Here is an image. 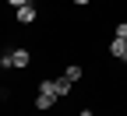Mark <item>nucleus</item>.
I'll use <instances>...</instances> for the list:
<instances>
[{
	"instance_id": "obj_1",
	"label": "nucleus",
	"mask_w": 127,
	"mask_h": 116,
	"mask_svg": "<svg viewBox=\"0 0 127 116\" xmlns=\"http://www.w3.org/2000/svg\"><path fill=\"white\" fill-rule=\"evenodd\" d=\"M39 92L53 95V98H67L71 95V81L67 77H46V81H39Z\"/></svg>"
},
{
	"instance_id": "obj_2",
	"label": "nucleus",
	"mask_w": 127,
	"mask_h": 116,
	"mask_svg": "<svg viewBox=\"0 0 127 116\" xmlns=\"http://www.w3.org/2000/svg\"><path fill=\"white\" fill-rule=\"evenodd\" d=\"M14 21H18V25H32V21H39V7H35V4L14 7Z\"/></svg>"
},
{
	"instance_id": "obj_3",
	"label": "nucleus",
	"mask_w": 127,
	"mask_h": 116,
	"mask_svg": "<svg viewBox=\"0 0 127 116\" xmlns=\"http://www.w3.org/2000/svg\"><path fill=\"white\" fill-rule=\"evenodd\" d=\"M109 56H117L120 63H127V39H109Z\"/></svg>"
},
{
	"instance_id": "obj_4",
	"label": "nucleus",
	"mask_w": 127,
	"mask_h": 116,
	"mask_svg": "<svg viewBox=\"0 0 127 116\" xmlns=\"http://www.w3.org/2000/svg\"><path fill=\"white\" fill-rule=\"evenodd\" d=\"M11 60H14L18 70H25L28 63H32V53H28V49H11Z\"/></svg>"
},
{
	"instance_id": "obj_5",
	"label": "nucleus",
	"mask_w": 127,
	"mask_h": 116,
	"mask_svg": "<svg viewBox=\"0 0 127 116\" xmlns=\"http://www.w3.org/2000/svg\"><path fill=\"white\" fill-rule=\"evenodd\" d=\"M53 106H57V98H53V95H46V92L35 95V113H50Z\"/></svg>"
},
{
	"instance_id": "obj_6",
	"label": "nucleus",
	"mask_w": 127,
	"mask_h": 116,
	"mask_svg": "<svg viewBox=\"0 0 127 116\" xmlns=\"http://www.w3.org/2000/svg\"><path fill=\"white\" fill-rule=\"evenodd\" d=\"M64 77H67V81H71V85H74V81H81V77H85V70H81V67H78V63H71V67H67V70H64Z\"/></svg>"
},
{
	"instance_id": "obj_7",
	"label": "nucleus",
	"mask_w": 127,
	"mask_h": 116,
	"mask_svg": "<svg viewBox=\"0 0 127 116\" xmlns=\"http://www.w3.org/2000/svg\"><path fill=\"white\" fill-rule=\"evenodd\" d=\"M113 35H117V39H127V21H120V25L113 28Z\"/></svg>"
},
{
	"instance_id": "obj_8",
	"label": "nucleus",
	"mask_w": 127,
	"mask_h": 116,
	"mask_svg": "<svg viewBox=\"0 0 127 116\" xmlns=\"http://www.w3.org/2000/svg\"><path fill=\"white\" fill-rule=\"evenodd\" d=\"M11 7H25V4H32V0H7Z\"/></svg>"
},
{
	"instance_id": "obj_9",
	"label": "nucleus",
	"mask_w": 127,
	"mask_h": 116,
	"mask_svg": "<svg viewBox=\"0 0 127 116\" xmlns=\"http://www.w3.org/2000/svg\"><path fill=\"white\" fill-rule=\"evenodd\" d=\"M71 4H78V7H85V4H92V0H71Z\"/></svg>"
},
{
	"instance_id": "obj_10",
	"label": "nucleus",
	"mask_w": 127,
	"mask_h": 116,
	"mask_svg": "<svg viewBox=\"0 0 127 116\" xmlns=\"http://www.w3.org/2000/svg\"><path fill=\"white\" fill-rule=\"evenodd\" d=\"M78 116H95V113H92V109H81V113H78Z\"/></svg>"
},
{
	"instance_id": "obj_11",
	"label": "nucleus",
	"mask_w": 127,
	"mask_h": 116,
	"mask_svg": "<svg viewBox=\"0 0 127 116\" xmlns=\"http://www.w3.org/2000/svg\"><path fill=\"white\" fill-rule=\"evenodd\" d=\"M0 74H4V67H0Z\"/></svg>"
}]
</instances>
